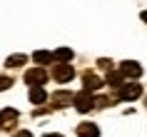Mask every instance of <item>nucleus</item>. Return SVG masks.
Wrapping results in <instances>:
<instances>
[{
  "instance_id": "0eeeda50",
  "label": "nucleus",
  "mask_w": 147,
  "mask_h": 137,
  "mask_svg": "<svg viewBox=\"0 0 147 137\" xmlns=\"http://www.w3.org/2000/svg\"><path fill=\"white\" fill-rule=\"evenodd\" d=\"M50 100H53V107H67L70 102L75 100V95H72V92H67V90H60V92H55Z\"/></svg>"
},
{
  "instance_id": "9b49d317",
  "label": "nucleus",
  "mask_w": 147,
  "mask_h": 137,
  "mask_svg": "<svg viewBox=\"0 0 147 137\" xmlns=\"http://www.w3.org/2000/svg\"><path fill=\"white\" fill-rule=\"evenodd\" d=\"M45 100H47V92L42 87H30V102L32 105H42Z\"/></svg>"
},
{
  "instance_id": "ddd939ff",
  "label": "nucleus",
  "mask_w": 147,
  "mask_h": 137,
  "mask_svg": "<svg viewBox=\"0 0 147 137\" xmlns=\"http://www.w3.org/2000/svg\"><path fill=\"white\" fill-rule=\"evenodd\" d=\"M32 60L38 62V65H47V62L55 60V55L47 53V50H38V53H32Z\"/></svg>"
},
{
  "instance_id": "39448f33",
  "label": "nucleus",
  "mask_w": 147,
  "mask_h": 137,
  "mask_svg": "<svg viewBox=\"0 0 147 137\" xmlns=\"http://www.w3.org/2000/svg\"><path fill=\"white\" fill-rule=\"evenodd\" d=\"M120 72H122L125 77H130V80H137V77L142 75V67H140V62H135V60H125L122 65H120Z\"/></svg>"
},
{
  "instance_id": "9d476101",
  "label": "nucleus",
  "mask_w": 147,
  "mask_h": 137,
  "mask_svg": "<svg viewBox=\"0 0 147 137\" xmlns=\"http://www.w3.org/2000/svg\"><path fill=\"white\" fill-rule=\"evenodd\" d=\"M122 80H125V75L120 72V70H107V77H105V85H110V87H122Z\"/></svg>"
},
{
  "instance_id": "f8f14e48",
  "label": "nucleus",
  "mask_w": 147,
  "mask_h": 137,
  "mask_svg": "<svg viewBox=\"0 0 147 137\" xmlns=\"http://www.w3.org/2000/svg\"><path fill=\"white\" fill-rule=\"evenodd\" d=\"M53 55H55V60H57V62H70L72 57H75V53H72L70 47H57Z\"/></svg>"
},
{
  "instance_id": "6e6552de",
  "label": "nucleus",
  "mask_w": 147,
  "mask_h": 137,
  "mask_svg": "<svg viewBox=\"0 0 147 137\" xmlns=\"http://www.w3.org/2000/svg\"><path fill=\"white\" fill-rule=\"evenodd\" d=\"M18 117H20V115H18V110H13V107H5V110L0 112V120H3V127L5 130L13 127V125L18 122Z\"/></svg>"
},
{
  "instance_id": "dca6fc26",
  "label": "nucleus",
  "mask_w": 147,
  "mask_h": 137,
  "mask_svg": "<svg viewBox=\"0 0 147 137\" xmlns=\"http://www.w3.org/2000/svg\"><path fill=\"white\" fill-rule=\"evenodd\" d=\"M110 102H112L110 97H95V107H107Z\"/></svg>"
},
{
  "instance_id": "a211bd4d",
  "label": "nucleus",
  "mask_w": 147,
  "mask_h": 137,
  "mask_svg": "<svg viewBox=\"0 0 147 137\" xmlns=\"http://www.w3.org/2000/svg\"><path fill=\"white\" fill-rule=\"evenodd\" d=\"M13 137H32V132H28V130H20V132H15Z\"/></svg>"
},
{
  "instance_id": "f257e3e1",
  "label": "nucleus",
  "mask_w": 147,
  "mask_h": 137,
  "mask_svg": "<svg viewBox=\"0 0 147 137\" xmlns=\"http://www.w3.org/2000/svg\"><path fill=\"white\" fill-rule=\"evenodd\" d=\"M72 105H75V110H78V112H90V110L95 107V95H92L90 90H82V92H78V95H75Z\"/></svg>"
},
{
  "instance_id": "1a4fd4ad",
  "label": "nucleus",
  "mask_w": 147,
  "mask_h": 137,
  "mask_svg": "<svg viewBox=\"0 0 147 137\" xmlns=\"http://www.w3.org/2000/svg\"><path fill=\"white\" fill-rule=\"evenodd\" d=\"M78 137H100V130L95 122H82L78 125Z\"/></svg>"
},
{
  "instance_id": "7ed1b4c3",
  "label": "nucleus",
  "mask_w": 147,
  "mask_h": 137,
  "mask_svg": "<svg viewBox=\"0 0 147 137\" xmlns=\"http://www.w3.org/2000/svg\"><path fill=\"white\" fill-rule=\"evenodd\" d=\"M25 82L30 85V87H42L47 82V70L45 67H30L25 72Z\"/></svg>"
},
{
  "instance_id": "423d86ee",
  "label": "nucleus",
  "mask_w": 147,
  "mask_h": 137,
  "mask_svg": "<svg viewBox=\"0 0 147 137\" xmlns=\"http://www.w3.org/2000/svg\"><path fill=\"white\" fill-rule=\"evenodd\" d=\"M82 82H85V90L95 92V90H100L102 85H105V80H102V77H97L95 72H90V70H87L85 75H82Z\"/></svg>"
},
{
  "instance_id": "20e7f679",
  "label": "nucleus",
  "mask_w": 147,
  "mask_h": 137,
  "mask_svg": "<svg viewBox=\"0 0 147 137\" xmlns=\"http://www.w3.org/2000/svg\"><path fill=\"white\" fill-rule=\"evenodd\" d=\"M53 77L57 82H70V80L75 77V67H72L70 62H60V65L53 67Z\"/></svg>"
},
{
  "instance_id": "f03ea898",
  "label": "nucleus",
  "mask_w": 147,
  "mask_h": 137,
  "mask_svg": "<svg viewBox=\"0 0 147 137\" xmlns=\"http://www.w3.org/2000/svg\"><path fill=\"white\" fill-rule=\"evenodd\" d=\"M140 95H142V85H137V82H125L122 87L115 90L117 100H137Z\"/></svg>"
},
{
  "instance_id": "2eb2a0df",
  "label": "nucleus",
  "mask_w": 147,
  "mask_h": 137,
  "mask_svg": "<svg viewBox=\"0 0 147 137\" xmlns=\"http://www.w3.org/2000/svg\"><path fill=\"white\" fill-rule=\"evenodd\" d=\"M10 85H13V80H10V77H5V75H0V92H3V90H8Z\"/></svg>"
},
{
  "instance_id": "f3484780",
  "label": "nucleus",
  "mask_w": 147,
  "mask_h": 137,
  "mask_svg": "<svg viewBox=\"0 0 147 137\" xmlns=\"http://www.w3.org/2000/svg\"><path fill=\"white\" fill-rule=\"evenodd\" d=\"M97 65H100L102 70H112V62H110V60H105V57H102V60L97 62Z\"/></svg>"
},
{
  "instance_id": "4468645a",
  "label": "nucleus",
  "mask_w": 147,
  "mask_h": 137,
  "mask_svg": "<svg viewBox=\"0 0 147 137\" xmlns=\"http://www.w3.org/2000/svg\"><path fill=\"white\" fill-rule=\"evenodd\" d=\"M25 60H28L25 55H10L8 60H5V67H10V70H15V67H23V65H25Z\"/></svg>"
},
{
  "instance_id": "aec40b11",
  "label": "nucleus",
  "mask_w": 147,
  "mask_h": 137,
  "mask_svg": "<svg viewBox=\"0 0 147 137\" xmlns=\"http://www.w3.org/2000/svg\"><path fill=\"white\" fill-rule=\"evenodd\" d=\"M45 137H62V135H45Z\"/></svg>"
},
{
  "instance_id": "6ab92c4d",
  "label": "nucleus",
  "mask_w": 147,
  "mask_h": 137,
  "mask_svg": "<svg viewBox=\"0 0 147 137\" xmlns=\"http://www.w3.org/2000/svg\"><path fill=\"white\" fill-rule=\"evenodd\" d=\"M140 18H142V20H145V23H147V10H145V13H142V15H140Z\"/></svg>"
},
{
  "instance_id": "4be33fe9",
  "label": "nucleus",
  "mask_w": 147,
  "mask_h": 137,
  "mask_svg": "<svg viewBox=\"0 0 147 137\" xmlns=\"http://www.w3.org/2000/svg\"><path fill=\"white\" fill-rule=\"evenodd\" d=\"M145 105H147V97H145Z\"/></svg>"
},
{
  "instance_id": "412c9836",
  "label": "nucleus",
  "mask_w": 147,
  "mask_h": 137,
  "mask_svg": "<svg viewBox=\"0 0 147 137\" xmlns=\"http://www.w3.org/2000/svg\"><path fill=\"white\" fill-rule=\"evenodd\" d=\"M0 127H3V120H0Z\"/></svg>"
}]
</instances>
